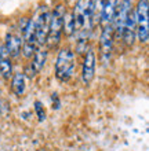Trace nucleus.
Instances as JSON below:
<instances>
[{"label": "nucleus", "instance_id": "nucleus-4", "mask_svg": "<svg viewBox=\"0 0 149 151\" xmlns=\"http://www.w3.org/2000/svg\"><path fill=\"white\" fill-rule=\"evenodd\" d=\"M149 4L148 0H140L135 10V21H137V36L141 43L146 44L149 40V18H148Z\"/></svg>", "mask_w": 149, "mask_h": 151}, {"label": "nucleus", "instance_id": "nucleus-2", "mask_svg": "<svg viewBox=\"0 0 149 151\" xmlns=\"http://www.w3.org/2000/svg\"><path fill=\"white\" fill-rule=\"evenodd\" d=\"M76 68V55L71 48H62L58 52L55 60V77L60 81H68L75 73Z\"/></svg>", "mask_w": 149, "mask_h": 151}, {"label": "nucleus", "instance_id": "nucleus-5", "mask_svg": "<svg viewBox=\"0 0 149 151\" xmlns=\"http://www.w3.org/2000/svg\"><path fill=\"white\" fill-rule=\"evenodd\" d=\"M33 25H35V37L39 47L44 45L46 39L49 35L50 26V11L46 7H40L37 10L35 18H32Z\"/></svg>", "mask_w": 149, "mask_h": 151}, {"label": "nucleus", "instance_id": "nucleus-6", "mask_svg": "<svg viewBox=\"0 0 149 151\" xmlns=\"http://www.w3.org/2000/svg\"><path fill=\"white\" fill-rule=\"evenodd\" d=\"M46 60H47V51L43 48H37L36 52L33 54V56L29 60V63L25 66L24 76H26L29 78H33L35 76L41 72L43 66L46 65Z\"/></svg>", "mask_w": 149, "mask_h": 151}, {"label": "nucleus", "instance_id": "nucleus-10", "mask_svg": "<svg viewBox=\"0 0 149 151\" xmlns=\"http://www.w3.org/2000/svg\"><path fill=\"white\" fill-rule=\"evenodd\" d=\"M115 1L116 0H104L102 1V11H101L100 24L105 25L112 24L113 15H115Z\"/></svg>", "mask_w": 149, "mask_h": 151}, {"label": "nucleus", "instance_id": "nucleus-12", "mask_svg": "<svg viewBox=\"0 0 149 151\" xmlns=\"http://www.w3.org/2000/svg\"><path fill=\"white\" fill-rule=\"evenodd\" d=\"M62 33H65L66 36L73 35V17H72V12L66 11V14H65L64 24H62Z\"/></svg>", "mask_w": 149, "mask_h": 151}, {"label": "nucleus", "instance_id": "nucleus-1", "mask_svg": "<svg viewBox=\"0 0 149 151\" xmlns=\"http://www.w3.org/2000/svg\"><path fill=\"white\" fill-rule=\"evenodd\" d=\"M66 14V7L64 4H58L54 11L50 14V26H49V35L46 39V45L49 50L55 48L61 41L62 36V24H64V17Z\"/></svg>", "mask_w": 149, "mask_h": 151}, {"label": "nucleus", "instance_id": "nucleus-9", "mask_svg": "<svg viewBox=\"0 0 149 151\" xmlns=\"http://www.w3.org/2000/svg\"><path fill=\"white\" fill-rule=\"evenodd\" d=\"M22 36L20 33H8L6 36V43H4V48L7 51L10 58H17L20 56L21 50H22Z\"/></svg>", "mask_w": 149, "mask_h": 151}, {"label": "nucleus", "instance_id": "nucleus-13", "mask_svg": "<svg viewBox=\"0 0 149 151\" xmlns=\"http://www.w3.org/2000/svg\"><path fill=\"white\" fill-rule=\"evenodd\" d=\"M35 110H36V113H37L39 121H44L46 113H44V110H43V106L40 104V102H36V103H35Z\"/></svg>", "mask_w": 149, "mask_h": 151}, {"label": "nucleus", "instance_id": "nucleus-8", "mask_svg": "<svg viewBox=\"0 0 149 151\" xmlns=\"http://www.w3.org/2000/svg\"><path fill=\"white\" fill-rule=\"evenodd\" d=\"M113 43H115L113 26H112V24H108L104 26L102 32H101V37H100V51L105 60L109 59V56H110V52L113 50Z\"/></svg>", "mask_w": 149, "mask_h": 151}, {"label": "nucleus", "instance_id": "nucleus-7", "mask_svg": "<svg viewBox=\"0 0 149 151\" xmlns=\"http://www.w3.org/2000/svg\"><path fill=\"white\" fill-rule=\"evenodd\" d=\"M95 66H97V58L93 48H89L86 51L83 68H81V80L86 85H89L95 77Z\"/></svg>", "mask_w": 149, "mask_h": 151}, {"label": "nucleus", "instance_id": "nucleus-11", "mask_svg": "<svg viewBox=\"0 0 149 151\" xmlns=\"http://www.w3.org/2000/svg\"><path fill=\"white\" fill-rule=\"evenodd\" d=\"M25 76L24 73H15L11 78V91L15 93L17 96H21L25 93Z\"/></svg>", "mask_w": 149, "mask_h": 151}, {"label": "nucleus", "instance_id": "nucleus-3", "mask_svg": "<svg viewBox=\"0 0 149 151\" xmlns=\"http://www.w3.org/2000/svg\"><path fill=\"white\" fill-rule=\"evenodd\" d=\"M131 7H133L131 0H116L115 1V15H113L112 26H113V32H115V37L116 39L121 37L126 21L129 18L130 12L133 11Z\"/></svg>", "mask_w": 149, "mask_h": 151}]
</instances>
